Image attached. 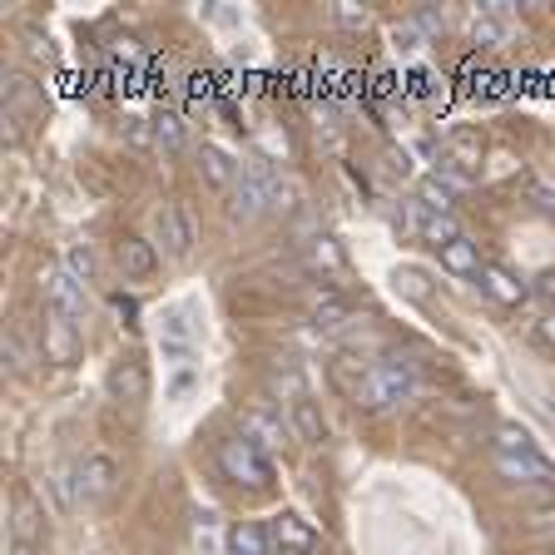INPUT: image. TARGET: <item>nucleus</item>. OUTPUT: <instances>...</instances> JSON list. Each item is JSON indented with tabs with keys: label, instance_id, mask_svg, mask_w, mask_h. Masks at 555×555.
Returning a JSON list of instances; mask_svg holds the SVG:
<instances>
[{
	"label": "nucleus",
	"instance_id": "4c0bfd02",
	"mask_svg": "<svg viewBox=\"0 0 555 555\" xmlns=\"http://www.w3.org/2000/svg\"><path fill=\"white\" fill-rule=\"evenodd\" d=\"M545 214H551V219H555V198H545Z\"/></svg>",
	"mask_w": 555,
	"mask_h": 555
},
{
	"label": "nucleus",
	"instance_id": "7c9ffc66",
	"mask_svg": "<svg viewBox=\"0 0 555 555\" xmlns=\"http://www.w3.org/2000/svg\"><path fill=\"white\" fill-rule=\"evenodd\" d=\"M5 362L11 367H30V347H25L21 327H5Z\"/></svg>",
	"mask_w": 555,
	"mask_h": 555
},
{
	"label": "nucleus",
	"instance_id": "c9c22d12",
	"mask_svg": "<svg viewBox=\"0 0 555 555\" xmlns=\"http://www.w3.org/2000/svg\"><path fill=\"white\" fill-rule=\"evenodd\" d=\"M5 555H35V545H25V541H11V545H5Z\"/></svg>",
	"mask_w": 555,
	"mask_h": 555
},
{
	"label": "nucleus",
	"instance_id": "1a4fd4ad",
	"mask_svg": "<svg viewBox=\"0 0 555 555\" xmlns=\"http://www.w3.org/2000/svg\"><path fill=\"white\" fill-rule=\"evenodd\" d=\"M496 472L506 481H555V462L541 451H496Z\"/></svg>",
	"mask_w": 555,
	"mask_h": 555
},
{
	"label": "nucleus",
	"instance_id": "39448f33",
	"mask_svg": "<svg viewBox=\"0 0 555 555\" xmlns=\"http://www.w3.org/2000/svg\"><path fill=\"white\" fill-rule=\"evenodd\" d=\"M75 472V496H80V506H90V501H104L109 491H115V481H119V466L109 462V456H85V462H75L69 466Z\"/></svg>",
	"mask_w": 555,
	"mask_h": 555
},
{
	"label": "nucleus",
	"instance_id": "7ed1b4c3",
	"mask_svg": "<svg viewBox=\"0 0 555 555\" xmlns=\"http://www.w3.org/2000/svg\"><path fill=\"white\" fill-rule=\"evenodd\" d=\"M40 288H46V312H60L69 323L85 318V283L69 273L65 263H50L46 273H40Z\"/></svg>",
	"mask_w": 555,
	"mask_h": 555
},
{
	"label": "nucleus",
	"instance_id": "473e14b6",
	"mask_svg": "<svg viewBox=\"0 0 555 555\" xmlns=\"http://www.w3.org/2000/svg\"><path fill=\"white\" fill-rule=\"evenodd\" d=\"M129 125V144H159V134L150 129V119H125Z\"/></svg>",
	"mask_w": 555,
	"mask_h": 555
},
{
	"label": "nucleus",
	"instance_id": "aec40b11",
	"mask_svg": "<svg viewBox=\"0 0 555 555\" xmlns=\"http://www.w3.org/2000/svg\"><path fill=\"white\" fill-rule=\"evenodd\" d=\"M416 233H422V243H431V248H447V243L462 238V229H456V219L451 214H416Z\"/></svg>",
	"mask_w": 555,
	"mask_h": 555
},
{
	"label": "nucleus",
	"instance_id": "412c9836",
	"mask_svg": "<svg viewBox=\"0 0 555 555\" xmlns=\"http://www.w3.org/2000/svg\"><path fill=\"white\" fill-rule=\"evenodd\" d=\"M11 531H15L11 541H25V545H35V541H40V531H46V516H40V506H35L25 491L15 496V526H11Z\"/></svg>",
	"mask_w": 555,
	"mask_h": 555
},
{
	"label": "nucleus",
	"instance_id": "cd10ccee",
	"mask_svg": "<svg viewBox=\"0 0 555 555\" xmlns=\"http://www.w3.org/2000/svg\"><path fill=\"white\" fill-rule=\"evenodd\" d=\"M189 520H194V545L208 555V551H214V535H219V511L194 506V511H189Z\"/></svg>",
	"mask_w": 555,
	"mask_h": 555
},
{
	"label": "nucleus",
	"instance_id": "f257e3e1",
	"mask_svg": "<svg viewBox=\"0 0 555 555\" xmlns=\"http://www.w3.org/2000/svg\"><path fill=\"white\" fill-rule=\"evenodd\" d=\"M412 392H416L412 362H406L402 352H387V358H377L367 367V382L358 387V397H352V402L367 406V412H392V406L412 402Z\"/></svg>",
	"mask_w": 555,
	"mask_h": 555
},
{
	"label": "nucleus",
	"instance_id": "393cba45",
	"mask_svg": "<svg viewBox=\"0 0 555 555\" xmlns=\"http://www.w3.org/2000/svg\"><path fill=\"white\" fill-rule=\"evenodd\" d=\"M268 382H273V392H288V402H298V397H308V382H302V367H298V362H293V358H283V362H278V367H273V377H268Z\"/></svg>",
	"mask_w": 555,
	"mask_h": 555
},
{
	"label": "nucleus",
	"instance_id": "6ab92c4d",
	"mask_svg": "<svg viewBox=\"0 0 555 555\" xmlns=\"http://www.w3.org/2000/svg\"><path fill=\"white\" fill-rule=\"evenodd\" d=\"M506 35H511V25H506V15H496V11H476L472 15V46H486V50H496V46H506Z\"/></svg>",
	"mask_w": 555,
	"mask_h": 555
},
{
	"label": "nucleus",
	"instance_id": "20e7f679",
	"mask_svg": "<svg viewBox=\"0 0 555 555\" xmlns=\"http://www.w3.org/2000/svg\"><path fill=\"white\" fill-rule=\"evenodd\" d=\"M154 243H164L169 258H189V248H194V223H189L184 204L154 208Z\"/></svg>",
	"mask_w": 555,
	"mask_h": 555
},
{
	"label": "nucleus",
	"instance_id": "f3484780",
	"mask_svg": "<svg viewBox=\"0 0 555 555\" xmlns=\"http://www.w3.org/2000/svg\"><path fill=\"white\" fill-rule=\"evenodd\" d=\"M352 323H358V312H352V302L333 298V293H327V298L318 302V308H312V327H318V333H323V337L347 333V327H352Z\"/></svg>",
	"mask_w": 555,
	"mask_h": 555
},
{
	"label": "nucleus",
	"instance_id": "9b49d317",
	"mask_svg": "<svg viewBox=\"0 0 555 555\" xmlns=\"http://www.w3.org/2000/svg\"><path fill=\"white\" fill-rule=\"evenodd\" d=\"M476 278H481L486 298L501 302V308H520V302H526V293H531L516 273H511V268H501V263H481V273H476Z\"/></svg>",
	"mask_w": 555,
	"mask_h": 555
},
{
	"label": "nucleus",
	"instance_id": "bb28decb",
	"mask_svg": "<svg viewBox=\"0 0 555 555\" xmlns=\"http://www.w3.org/2000/svg\"><path fill=\"white\" fill-rule=\"evenodd\" d=\"M308 258H312V268H327V273L343 268V248H337L333 233H318V238L308 243Z\"/></svg>",
	"mask_w": 555,
	"mask_h": 555
},
{
	"label": "nucleus",
	"instance_id": "2eb2a0df",
	"mask_svg": "<svg viewBox=\"0 0 555 555\" xmlns=\"http://www.w3.org/2000/svg\"><path fill=\"white\" fill-rule=\"evenodd\" d=\"M288 416H293V437H298L302 447H323L327 441V422H323V412H318L312 397H298V402L288 406Z\"/></svg>",
	"mask_w": 555,
	"mask_h": 555
},
{
	"label": "nucleus",
	"instance_id": "9d476101",
	"mask_svg": "<svg viewBox=\"0 0 555 555\" xmlns=\"http://www.w3.org/2000/svg\"><path fill=\"white\" fill-rule=\"evenodd\" d=\"M115 263L125 278H150L154 268H159V248H154L150 238H139V233H125V238L115 243Z\"/></svg>",
	"mask_w": 555,
	"mask_h": 555
},
{
	"label": "nucleus",
	"instance_id": "c85d7f7f",
	"mask_svg": "<svg viewBox=\"0 0 555 555\" xmlns=\"http://www.w3.org/2000/svg\"><path fill=\"white\" fill-rule=\"evenodd\" d=\"M333 21L343 25V30H367L372 11L367 5H358V0H333Z\"/></svg>",
	"mask_w": 555,
	"mask_h": 555
},
{
	"label": "nucleus",
	"instance_id": "a211bd4d",
	"mask_svg": "<svg viewBox=\"0 0 555 555\" xmlns=\"http://www.w3.org/2000/svg\"><path fill=\"white\" fill-rule=\"evenodd\" d=\"M268 541H273V535H268L258 520H238V526L229 531L223 555H268Z\"/></svg>",
	"mask_w": 555,
	"mask_h": 555
},
{
	"label": "nucleus",
	"instance_id": "f03ea898",
	"mask_svg": "<svg viewBox=\"0 0 555 555\" xmlns=\"http://www.w3.org/2000/svg\"><path fill=\"white\" fill-rule=\"evenodd\" d=\"M219 466L229 481L248 486V491H268V486H273V462H268V451L258 447L254 437L219 441Z\"/></svg>",
	"mask_w": 555,
	"mask_h": 555
},
{
	"label": "nucleus",
	"instance_id": "4be33fe9",
	"mask_svg": "<svg viewBox=\"0 0 555 555\" xmlns=\"http://www.w3.org/2000/svg\"><path fill=\"white\" fill-rule=\"evenodd\" d=\"M441 268H447V273H481V254H476V243L466 238H456V243H447V248H441Z\"/></svg>",
	"mask_w": 555,
	"mask_h": 555
},
{
	"label": "nucleus",
	"instance_id": "f704fd0d",
	"mask_svg": "<svg viewBox=\"0 0 555 555\" xmlns=\"http://www.w3.org/2000/svg\"><path fill=\"white\" fill-rule=\"evenodd\" d=\"M535 337H541V343H545V347H555V308H551V312H545L541 323H535Z\"/></svg>",
	"mask_w": 555,
	"mask_h": 555
},
{
	"label": "nucleus",
	"instance_id": "dca6fc26",
	"mask_svg": "<svg viewBox=\"0 0 555 555\" xmlns=\"http://www.w3.org/2000/svg\"><path fill=\"white\" fill-rule=\"evenodd\" d=\"M243 437H254L258 447H283L288 427H283V416H273L268 406H248V412H243Z\"/></svg>",
	"mask_w": 555,
	"mask_h": 555
},
{
	"label": "nucleus",
	"instance_id": "72a5a7b5",
	"mask_svg": "<svg viewBox=\"0 0 555 555\" xmlns=\"http://www.w3.org/2000/svg\"><path fill=\"white\" fill-rule=\"evenodd\" d=\"M531 293H535V298H545V302H551V308H555V268H545V273L535 278V283H531Z\"/></svg>",
	"mask_w": 555,
	"mask_h": 555
},
{
	"label": "nucleus",
	"instance_id": "6e6552de",
	"mask_svg": "<svg viewBox=\"0 0 555 555\" xmlns=\"http://www.w3.org/2000/svg\"><path fill=\"white\" fill-rule=\"evenodd\" d=\"M75 358H80V323H69L60 312H46V362L69 367Z\"/></svg>",
	"mask_w": 555,
	"mask_h": 555
},
{
	"label": "nucleus",
	"instance_id": "f8f14e48",
	"mask_svg": "<svg viewBox=\"0 0 555 555\" xmlns=\"http://www.w3.org/2000/svg\"><path fill=\"white\" fill-rule=\"evenodd\" d=\"M198 169H204V179L214 189H233L238 184V173H243V164L233 159L223 144H198Z\"/></svg>",
	"mask_w": 555,
	"mask_h": 555
},
{
	"label": "nucleus",
	"instance_id": "58836bf2",
	"mask_svg": "<svg viewBox=\"0 0 555 555\" xmlns=\"http://www.w3.org/2000/svg\"><path fill=\"white\" fill-rule=\"evenodd\" d=\"M551 555H555V551H551Z\"/></svg>",
	"mask_w": 555,
	"mask_h": 555
},
{
	"label": "nucleus",
	"instance_id": "c756f323",
	"mask_svg": "<svg viewBox=\"0 0 555 555\" xmlns=\"http://www.w3.org/2000/svg\"><path fill=\"white\" fill-rule=\"evenodd\" d=\"M154 134H159V150H184V119L179 115H159L154 119Z\"/></svg>",
	"mask_w": 555,
	"mask_h": 555
},
{
	"label": "nucleus",
	"instance_id": "4468645a",
	"mask_svg": "<svg viewBox=\"0 0 555 555\" xmlns=\"http://www.w3.org/2000/svg\"><path fill=\"white\" fill-rule=\"evenodd\" d=\"M46 109V90L30 75H5V115H40Z\"/></svg>",
	"mask_w": 555,
	"mask_h": 555
},
{
	"label": "nucleus",
	"instance_id": "ddd939ff",
	"mask_svg": "<svg viewBox=\"0 0 555 555\" xmlns=\"http://www.w3.org/2000/svg\"><path fill=\"white\" fill-rule=\"evenodd\" d=\"M481 154H486V139H481V129H451L447 134V144H441V159H451L456 169H466V173H476V164H481Z\"/></svg>",
	"mask_w": 555,
	"mask_h": 555
},
{
	"label": "nucleus",
	"instance_id": "423d86ee",
	"mask_svg": "<svg viewBox=\"0 0 555 555\" xmlns=\"http://www.w3.org/2000/svg\"><path fill=\"white\" fill-rule=\"evenodd\" d=\"M268 535H273L278 555H312L318 551V531H312L298 511H278L273 526H268Z\"/></svg>",
	"mask_w": 555,
	"mask_h": 555
},
{
	"label": "nucleus",
	"instance_id": "b1692460",
	"mask_svg": "<svg viewBox=\"0 0 555 555\" xmlns=\"http://www.w3.org/2000/svg\"><path fill=\"white\" fill-rule=\"evenodd\" d=\"M416 204L427 208V214H451V204H456V194H451V189L441 184L437 173H427V179L416 184Z\"/></svg>",
	"mask_w": 555,
	"mask_h": 555
},
{
	"label": "nucleus",
	"instance_id": "5701e85b",
	"mask_svg": "<svg viewBox=\"0 0 555 555\" xmlns=\"http://www.w3.org/2000/svg\"><path fill=\"white\" fill-rule=\"evenodd\" d=\"M392 288L402 293L406 302H431V278L422 273V268H412V263H402L392 273Z\"/></svg>",
	"mask_w": 555,
	"mask_h": 555
},
{
	"label": "nucleus",
	"instance_id": "a878e982",
	"mask_svg": "<svg viewBox=\"0 0 555 555\" xmlns=\"http://www.w3.org/2000/svg\"><path fill=\"white\" fill-rule=\"evenodd\" d=\"M65 268H69V273H75V278H80V283H94V278H100V258H94V248H90V243H69Z\"/></svg>",
	"mask_w": 555,
	"mask_h": 555
},
{
	"label": "nucleus",
	"instance_id": "0eeeda50",
	"mask_svg": "<svg viewBox=\"0 0 555 555\" xmlns=\"http://www.w3.org/2000/svg\"><path fill=\"white\" fill-rule=\"evenodd\" d=\"M104 387H109L115 402H144V397H150V367L139 358H119L115 367H109V377H104Z\"/></svg>",
	"mask_w": 555,
	"mask_h": 555
},
{
	"label": "nucleus",
	"instance_id": "e433bc0d",
	"mask_svg": "<svg viewBox=\"0 0 555 555\" xmlns=\"http://www.w3.org/2000/svg\"><path fill=\"white\" fill-rule=\"evenodd\" d=\"M535 406H541V412L551 416V427H555V402H535Z\"/></svg>",
	"mask_w": 555,
	"mask_h": 555
},
{
	"label": "nucleus",
	"instance_id": "2f4dec72",
	"mask_svg": "<svg viewBox=\"0 0 555 555\" xmlns=\"http://www.w3.org/2000/svg\"><path fill=\"white\" fill-rule=\"evenodd\" d=\"M496 451H535V441L506 422V427H496Z\"/></svg>",
	"mask_w": 555,
	"mask_h": 555
}]
</instances>
